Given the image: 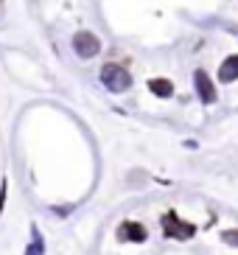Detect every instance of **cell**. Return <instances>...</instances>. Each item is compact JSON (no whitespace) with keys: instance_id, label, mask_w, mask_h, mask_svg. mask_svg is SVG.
Listing matches in <instances>:
<instances>
[{"instance_id":"7","label":"cell","mask_w":238,"mask_h":255,"mask_svg":"<svg viewBox=\"0 0 238 255\" xmlns=\"http://www.w3.org/2000/svg\"><path fill=\"white\" fill-rule=\"evenodd\" d=\"M149 90L157 98H171L174 96V84L168 79H149Z\"/></svg>"},{"instance_id":"2","label":"cell","mask_w":238,"mask_h":255,"mask_svg":"<svg viewBox=\"0 0 238 255\" xmlns=\"http://www.w3.org/2000/svg\"><path fill=\"white\" fill-rule=\"evenodd\" d=\"M163 233L168 236V239H179V241H188L191 236L196 233V227L191 225V222H185V219H179V213H174V210H168L163 216Z\"/></svg>"},{"instance_id":"8","label":"cell","mask_w":238,"mask_h":255,"mask_svg":"<svg viewBox=\"0 0 238 255\" xmlns=\"http://www.w3.org/2000/svg\"><path fill=\"white\" fill-rule=\"evenodd\" d=\"M31 233H34V241H31V247L25 250V255H42L45 253V244H42V236H39L37 225L31 227Z\"/></svg>"},{"instance_id":"4","label":"cell","mask_w":238,"mask_h":255,"mask_svg":"<svg viewBox=\"0 0 238 255\" xmlns=\"http://www.w3.org/2000/svg\"><path fill=\"white\" fill-rule=\"evenodd\" d=\"M194 87H196V96H199L205 104H213V101H216V87H213V82H210V76L205 73V70H196L194 73Z\"/></svg>"},{"instance_id":"3","label":"cell","mask_w":238,"mask_h":255,"mask_svg":"<svg viewBox=\"0 0 238 255\" xmlns=\"http://www.w3.org/2000/svg\"><path fill=\"white\" fill-rule=\"evenodd\" d=\"M73 51L82 56V59H93L101 51V39L93 34V31H76L73 34Z\"/></svg>"},{"instance_id":"5","label":"cell","mask_w":238,"mask_h":255,"mask_svg":"<svg viewBox=\"0 0 238 255\" xmlns=\"http://www.w3.org/2000/svg\"><path fill=\"white\" fill-rule=\"evenodd\" d=\"M118 239L120 241H134V244H143L149 239V230L140 225V222H123L118 227Z\"/></svg>"},{"instance_id":"6","label":"cell","mask_w":238,"mask_h":255,"mask_svg":"<svg viewBox=\"0 0 238 255\" xmlns=\"http://www.w3.org/2000/svg\"><path fill=\"white\" fill-rule=\"evenodd\" d=\"M219 79H222L224 84H230L238 79V53H233V56H227V59L222 62V68H219Z\"/></svg>"},{"instance_id":"1","label":"cell","mask_w":238,"mask_h":255,"mask_svg":"<svg viewBox=\"0 0 238 255\" xmlns=\"http://www.w3.org/2000/svg\"><path fill=\"white\" fill-rule=\"evenodd\" d=\"M101 84L112 93H123L132 87V76H129L126 68H120L115 62H107L104 68H101Z\"/></svg>"},{"instance_id":"10","label":"cell","mask_w":238,"mask_h":255,"mask_svg":"<svg viewBox=\"0 0 238 255\" xmlns=\"http://www.w3.org/2000/svg\"><path fill=\"white\" fill-rule=\"evenodd\" d=\"M3 205H6V188H0V213H3Z\"/></svg>"},{"instance_id":"9","label":"cell","mask_w":238,"mask_h":255,"mask_svg":"<svg viewBox=\"0 0 238 255\" xmlns=\"http://www.w3.org/2000/svg\"><path fill=\"white\" fill-rule=\"evenodd\" d=\"M224 244H230V247H238V230H224L222 233Z\"/></svg>"}]
</instances>
